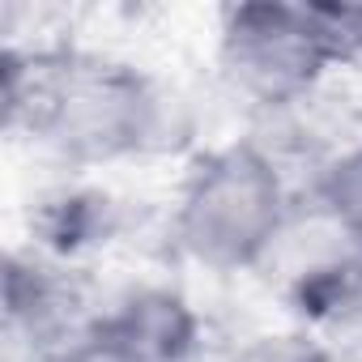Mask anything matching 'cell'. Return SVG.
Returning <instances> with one entry per match:
<instances>
[{
  "instance_id": "cell-2",
  "label": "cell",
  "mask_w": 362,
  "mask_h": 362,
  "mask_svg": "<svg viewBox=\"0 0 362 362\" xmlns=\"http://www.w3.org/2000/svg\"><path fill=\"white\" fill-rule=\"evenodd\" d=\"M286 226V184L269 153L247 141L205 153L175 209V239L214 273L256 269Z\"/></svg>"
},
{
  "instance_id": "cell-8",
  "label": "cell",
  "mask_w": 362,
  "mask_h": 362,
  "mask_svg": "<svg viewBox=\"0 0 362 362\" xmlns=\"http://www.w3.org/2000/svg\"><path fill=\"white\" fill-rule=\"evenodd\" d=\"M226 362H332V354L307 332H269L239 345Z\"/></svg>"
},
{
  "instance_id": "cell-1",
  "label": "cell",
  "mask_w": 362,
  "mask_h": 362,
  "mask_svg": "<svg viewBox=\"0 0 362 362\" xmlns=\"http://www.w3.org/2000/svg\"><path fill=\"white\" fill-rule=\"evenodd\" d=\"M5 128L30 132L69 162L94 166L170 145L175 107L132 64L90 52L0 56Z\"/></svg>"
},
{
  "instance_id": "cell-6",
  "label": "cell",
  "mask_w": 362,
  "mask_h": 362,
  "mask_svg": "<svg viewBox=\"0 0 362 362\" xmlns=\"http://www.w3.org/2000/svg\"><path fill=\"white\" fill-rule=\"evenodd\" d=\"M39 235L56 252H77L90 243H107L111 235V201L94 192H64L56 201H43Z\"/></svg>"
},
{
  "instance_id": "cell-4",
  "label": "cell",
  "mask_w": 362,
  "mask_h": 362,
  "mask_svg": "<svg viewBox=\"0 0 362 362\" xmlns=\"http://www.w3.org/2000/svg\"><path fill=\"white\" fill-rule=\"evenodd\" d=\"M103 315L86 311L81 286L52 264L9 256L5 264V324L9 337L22 341L39 362H64Z\"/></svg>"
},
{
  "instance_id": "cell-10",
  "label": "cell",
  "mask_w": 362,
  "mask_h": 362,
  "mask_svg": "<svg viewBox=\"0 0 362 362\" xmlns=\"http://www.w3.org/2000/svg\"><path fill=\"white\" fill-rule=\"evenodd\" d=\"M64 362H141V358H132V354H124L119 345H111L98 328L90 332V341H81Z\"/></svg>"
},
{
  "instance_id": "cell-7",
  "label": "cell",
  "mask_w": 362,
  "mask_h": 362,
  "mask_svg": "<svg viewBox=\"0 0 362 362\" xmlns=\"http://www.w3.org/2000/svg\"><path fill=\"white\" fill-rule=\"evenodd\" d=\"M315 197L324 205V214L349 235L362 243V145L332 158L320 179H315Z\"/></svg>"
},
{
  "instance_id": "cell-9",
  "label": "cell",
  "mask_w": 362,
  "mask_h": 362,
  "mask_svg": "<svg viewBox=\"0 0 362 362\" xmlns=\"http://www.w3.org/2000/svg\"><path fill=\"white\" fill-rule=\"evenodd\" d=\"M311 18L337 64L362 56V5H311Z\"/></svg>"
},
{
  "instance_id": "cell-5",
  "label": "cell",
  "mask_w": 362,
  "mask_h": 362,
  "mask_svg": "<svg viewBox=\"0 0 362 362\" xmlns=\"http://www.w3.org/2000/svg\"><path fill=\"white\" fill-rule=\"evenodd\" d=\"M98 332L141 362H188L197 354L201 320L170 290H136L98 320Z\"/></svg>"
},
{
  "instance_id": "cell-3",
  "label": "cell",
  "mask_w": 362,
  "mask_h": 362,
  "mask_svg": "<svg viewBox=\"0 0 362 362\" xmlns=\"http://www.w3.org/2000/svg\"><path fill=\"white\" fill-rule=\"evenodd\" d=\"M226 81L260 107H290L315 90V81L337 64L311 5H235L222 22L218 47Z\"/></svg>"
}]
</instances>
